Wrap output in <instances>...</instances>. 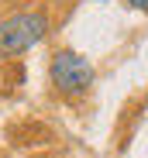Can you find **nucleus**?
Wrapping results in <instances>:
<instances>
[{
  "label": "nucleus",
  "instance_id": "1",
  "mask_svg": "<svg viewBox=\"0 0 148 158\" xmlns=\"http://www.w3.org/2000/svg\"><path fill=\"white\" fill-rule=\"evenodd\" d=\"M48 79H52V89L66 100H79L93 89V79H96V69L86 55L72 48H59L52 62H48Z\"/></svg>",
  "mask_w": 148,
  "mask_h": 158
},
{
  "label": "nucleus",
  "instance_id": "2",
  "mask_svg": "<svg viewBox=\"0 0 148 158\" xmlns=\"http://www.w3.org/2000/svg\"><path fill=\"white\" fill-rule=\"evenodd\" d=\"M48 35V14L45 10H21L0 21V59L24 55Z\"/></svg>",
  "mask_w": 148,
  "mask_h": 158
},
{
  "label": "nucleus",
  "instance_id": "3",
  "mask_svg": "<svg viewBox=\"0 0 148 158\" xmlns=\"http://www.w3.org/2000/svg\"><path fill=\"white\" fill-rule=\"evenodd\" d=\"M124 4H128L131 10H141V14H148V0H124Z\"/></svg>",
  "mask_w": 148,
  "mask_h": 158
}]
</instances>
